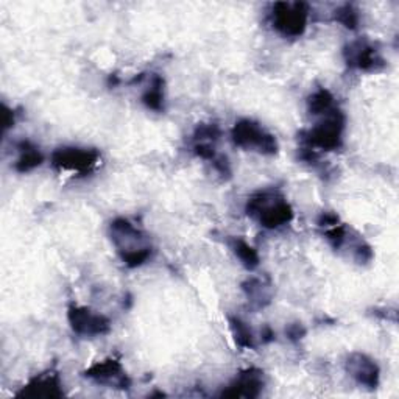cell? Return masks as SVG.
I'll return each instance as SVG.
<instances>
[{"mask_svg":"<svg viewBox=\"0 0 399 399\" xmlns=\"http://www.w3.org/2000/svg\"><path fill=\"white\" fill-rule=\"evenodd\" d=\"M246 215L258 218L267 230H278L293 220V209L281 195L275 192H258L246 201Z\"/></svg>","mask_w":399,"mask_h":399,"instance_id":"1","label":"cell"},{"mask_svg":"<svg viewBox=\"0 0 399 399\" xmlns=\"http://www.w3.org/2000/svg\"><path fill=\"white\" fill-rule=\"evenodd\" d=\"M231 138L234 145L244 150H254L261 155H276L280 145L272 133L266 131L258 122L250 119H242L232 126Z\"/></svg>","mask_w":399,"mask_h":399,"instance_id":"3","label":"cell"},{"mask_svg":"<svg viewBox=\"0 0 399 399\" xmlns=\"http://www.w3.org/2000/svg\"><path fill=\"white\" fill-rule=\"evenodd\" d=\"M272 25L281 35L298 37L306 32L309 19V6L303 2H278L272 8Z\"/></svg>","mask_w":399,"mask_h":399,"instance_id":"4","label":"cell"},{"mask_svg":"<svg viewBox=\"0 0 399 399\" xmlns=\"http://www.w3.org/2000/svg\"><path fill=\"white\" fill-rule=\"evenodd\" d=\"M338 222H340V217H338L335 213H330V210H326V213H321L320 217H318V227L321 228H333L335 227V225H338Z\"/></svg>","mask_w":399,"mask_h":399,"instance_id":"23","label":"cell"},{"mask_svg":"<svg viewBox=\"0 0 399 399\" xmlns=\"http://www.w3.org/2000/svg\"><path fill=\"white\" fill-rule=\"evenodd\" d=\"M261 340L262 343H270L275 340V333L273 329L270 326H263V329L261 330Z\"/></svg>","mask_w":399,"mask_h":399,"instance_id":"27","label":"cell"},{"mask_svg":"<svg viewBox=\"0 0 399 399\" xmlns=\"http://www.w3.org/2000/svg\"><path fill=\"white\" fill-rule=\"evenodd\" d=\"M306 333L307 330L301 323H292V325H289L287 329H285V334H287L292 342H299L301 338L306 335Z\"/></svg>","mask_w":399,"mask_h":399,"instance_id":"24","label":"cell"},{"mask_svg":"<svg viewBox=\"0 0 399 399\" xmlns=\"http://www.w3.org/2000/svg\"><path fill=\"white\" fill-rule=\"evenodd\" d=\"M19 150L20 155L18 157L16 164H14V169H16L19 173L32 172L44 162V156L40 152V148L32 145L30 142H22Z\"/></svg>","mask_w":399,"mask_h":399,"instance_id":"14","label":"cell"},{"mask_svg":"<svg viewBox=\"0 0 399 399\" xmlns=\"http://www.w3.org/2000/svg\"><path fill=\"white\" fill-rule=\"evenodd\" d=\"M266 379L263 371L259 368H246L242 373L237 374V378L222 391L223 398H258L261 396Z\"/></svg>","mask_w":399,"mask_h":399,"instance_id":"9","label":"cell"},{"mask_svg":"<svg viewBox=\"0 0 399 399\" xmlns=\"http://www.w3.org/2000/svg\"><path fill=\"white\" fill-rule=\"evenodd\" d=\"M222 136V130L217 124H200L193 131L195 144H215L218 138Z\"/></svg>","mask_w":399,"mask_h":399,"instance_id":"19","label":"cell"},{"mask_svg":"<svg viewBox=\"0 0 399 399\" xmlns=\"http://www.w3.org/2000/svg\"><path fill=\"white\" fill-rule=\"evenodd\" d=\"M334 19L338 22V24H342L345 28H348V30H356L359 27V20H360L357 10L348 4L342 5L340 8L335 10Z\"/></svg>","mask_w":399,"mask_h":399,"instance_id":"20","label":"cell"},{"mask_svg":"<svg viewBox=\"0 0 399 399\" xmlns=\"http://www.w3.org/2000/svg\"><path fill=\"white\" fill-rule=\"evenodd\" d=\"M230 246L232 253L236 254V258L240 261V263L248 270H254L256 267L259 266V254L254 248L246 244L244 239H231L230 240Z\"/></svg>","mask_w":399,"mask_h":399,"instance_id":"17","label":"cell"},{"mask_svg":"<svg viewBox=\"0 0 399 399\" xmlns=\"http://www.w3.org/2000/svg\"><path fill=\"white\" fill-rule=\"evenodd\" d=\"M354 258L357 259V262L360 263H367L373 259V251L371 248L368 246L367 244H360L356 250H354Z\"/></svg>","mask_w":399,"mask_h":399,"instance_id":"25","label":"cell"},{"mask_svg":"<svg viewBox=\"0 0 399 399\" xmlns=\"http://www.w3.org/2000/svg\"><path fill=\"white\" fill-rule=\"evenodd\" d=\"M326 239H328V242L333 245V248L338 250V248H340L346 240V228L343 227V225H335V227L329 228L326 231Z\"/></svg>","mask_w":399,"mask_h":399,"instance_id":"21","label":"cell"},{"mask_svg":"<svg viewBox=\"0 0 399 399\" xmlns=\"http://www.w3.org/2000/svg\"><path fill=\"white\" fill-rule=\"evenodd\" d=\"M334 107V95L330 94L328 89L321 88L318 91H315L307 99V109L312 116H325L328 112L333 111Z\"/></svg>","mask_w":399,"mask_h":399,"instance_id":"18","label":"cell"},{"mask_svg":"<svg viewBox=\"0 0 399 399\" xmlns=\"http://www.w3.org/2000/svg\"><path fill=\"white\" fill-rule=\"evenodd\" d=\"M228 323H230L231 335L232 338H234V342L239 348L254 350L256 343H254V334H253L251 328L239 317H230Z\"/></svg>","mask_w":399,"mask_h":399,"instance_id":"15","label":"cell"},{"mask_svg":"<svg viewBox=\"0 0 399 399\" xmlns=\"http://www.w3.org/2000/svg\"><path fill=\"white\" fill-rule=\"evenodd\" d=\"M64 395L63 382L59 379V374L55 371H47L42 374H37L30 382H27L24 387L18 391L16 396L19 398H46V399H55L61 398Z\"/></svg>","mask_w":399,"mask_h":399,"instance_id":"12","label":"cell"},{"mask_svg":"<svg viewBox=\"0 0 399 399\" xmlns=\"http://www.w3.org/2000/svg\"><path fill=\"white\" fill-rule=\"evenodd\" d=\"M142 103L148 109L156 112H161L164 109V80L160 75H153L152 83L145 89V93L142 94Z\"/></svg>","mask_w":399,"mask_h":399,"instance_id":"16","label":"cell"},{"mask_svg":"<svg viewBox=\"0 0 399 399\" xmlns=\"http://www.w3.org/2000/svg\"><path fill=\"white\" fill-rule=\"evenodd\" d=\"M85 378L109 388L126 390L131 386V381L124 370L122 364L116 359H105L102 362H97L93 367H89L85 371Z\"/></svg>","mask_w":399,"mask_h":399,"instance_id":"7","label":"cell"},{"mask_svg":"<svg viewBox=\"0 0 399 399\" xmlns=\"http://www.w3.org/2000/svg\"><path fill=\"white\" fill-rule=\"evenodd\" d=\"M345 130V116L343 112L334 108L328 114L323 116L318 124H315L311 130L301 134L304 147L312 150H325L333 152L342 147V136Z\"/></svg>","mask_w":399,"mask_h":399,"instance_id":"2","label":"cell"},{"mask_svg":"<svg viewBox=\"0 0 399 399\" xmlns=\"http://www.w3.org/2000/svg\"><path fill=\"white\" fill-rule=\"evenodd\" d=\"M346 373L356 381L359 386L374 390L378 388L381 381V370L371 357L362 352H352L346 357Z\"/></svg>","mask_w":399,"mask_h":399,"instance_id":"8","label":"cell"},{"mask_svg":"<svg viewBox=\"0 0 399 399\" xmlns=\"http://www.w3.org/2000/svg\"><path fill=\"white\" fill-rule=\"evenodd\" d=\"M193 153L206 161H214L217 157L214 144H200V142H197V144H193Z\"/></svg>","mask_w":399,"mask_h":399,"instance_id":"22","label":"cell"},{"mask_svg":"<svg viewBox=\"0 0 399 399\" xmlns=\"http://www.w3.org/2000/svg\"><path fill=\"white\" fill-rule=\"evenodd\" d=\"M100 161V153L94 148L59 147L52 153V164L59 170L88 173Z\"/></svg>","mask_w":399,"mask_h":399,"instance_id":"6","label":"cell"},{"mask_svg":"<svg viewBox=\"0 0 399 399\" xmlns=\"http://www.w3.org/2000/svg\"><path fill=\"white\" fill-rule=\"evenodd\" d=\"M13 125H14V112L10 108L4 107V128L5 130H8V128Z\"/></svg>","mask_w":399,"mask_h":399,"instance_id":"26","label":"cell"},{"mask_svg":"<svg viewBox=\"0 0 399 399\" xmlns=\"http://www.w3.org/2000/svg\"><path fill=\"white\" fill-rule=\"evenodd\" d=\"M109 230L112 242L117 246L120 256L150 246L144 244V237H142L141 231L134 228V225L124 217H119L116 220H112Z\"/></svg>","mask_w":399,"mask_h":399,"instance_id":"10","label":"cell"},{"mask_svg":"<svg viewBox=\"0 0 399 399\" xmlns=\"http://www.w3.org/2000/svg\"><path fill=\"white\" fill-rule=\"evenodd\" d=\"M67 321L75 334L81 337H100L111 330V321L86 306H71L67 311Z\"/></svg>","mask_w":399,"mask_h":399,"instance_id":"5","label":"cell"},{"mask_svg":"<svg viewBox=\"0 0 399 399\" xmlns=\"http://www.w3.org/2000/svg\"><path fill=\"white\" fill-rule=\"evenodd\" d=\"M345 59L350 67L364 72L378 71L383 66V58L379 52L367 41H356L346 46Z\"/></svg>","mask_w":399,"mask_h":399,"instance_id":"11","label":"cell"},{"mask_svg":"<svg viewBox=\"0 0 399 399\" xmlns=\"http://www.w3.org/2000/svg\"><path fill=\"white\" fill-rule=\"evenodd\" d=\"M242 289L251 304L256 307H266L272 301V284L268 280L262 278H251L244 282Z\"/></svg>","mask_w":399,"mask_h":399,"instance_id":"13","label":"cell"}]
</instances>
